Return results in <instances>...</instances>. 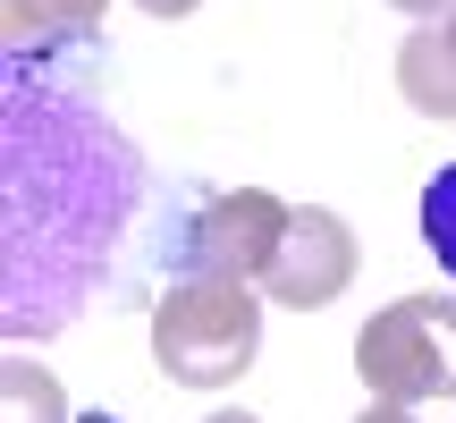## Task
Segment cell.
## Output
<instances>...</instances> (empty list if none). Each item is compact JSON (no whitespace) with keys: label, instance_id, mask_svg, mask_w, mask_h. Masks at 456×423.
<instances>
[{"label":"cell","instance_id":"6","mask_svg":"<svg viewBox=\"0 0 456 423\" xmlns=\"http://www.w3.org/2000/svg\"><path fill=\"white\" fill-rule=\"evenodd\" d=\"M102 9L110 0H0V26H9V51L26 60V51H60V43H94Z\"/></svg>","mask_w":456,"mask_h":423},{"label":"cell","instance_id":"5","mask_svg":"<svg viewBox=\"0 0 456 423\" xmlns=\"http://www.w3.org/2000/svg\"><path fill=\"white\" fill-rule=\"evenodd\" d=\"M397 94H406L423 119H456V34L440 26V17L406 34V51H397Z\"/></svg>","mask_w":456,"mask_h":423},{"label":"cell","instance_id":"12","mask_svg":"<svg viewBox=\"0 0 456 423\" xmlns=\"http://www.w3.org/2000/svg\"><path fill=\"white\" fill-rule=\"evenodd\" d=\"M203 423H262V415H203Z\"/></svg>","mask_w":456,"mask_h":423},{"label":"cell","instance_id":"7","mask_svg":"<svg viewBox=\"0 0 456 423\" xmlns=\"http://www.w3.org/2000/svg\"><path fill=\"white\" fill-rule=\"evenodd\" d=\"M60 415H68L60 381H51L43 364H26V356H17V364H9V423H60Z\"/></svg>","mask_w":456,"mask_h":423},{"label":"cell","instance_id":"13","mask_svg":"<svg viewBox=\"0 0 456 423\" xmlns=\"http://www.w3.org/2000/svg\"><path fill=\"white\" fill-rule=\"evenodd\" d=\"M448 34H456V9H448Z\"/></svg>","mask_w":456,"mask_h":423},{"label":"cell","instance_id":"3","mask_svg":"<svg viewBox=\"0 0 456 423\" xmlns=\"http://www.w3.org/2000/svg\"><path fill=\"white\" fill-rule=\"evenodd\" d=\"M288 212L296 203L262 195V187H220V195L186 220V237H178L186 271H203V279H262L271 254H279V237H288Z\"/></svg>","mask_w":456,"mask_h":423},{"label":"cell","instance_id":"1","mask_svg":"<svg viewBox=\"0 0 456 423\" xmlns=\"http://www.w3.org/2000/svg\"><path fill=\"white\" fill-rule=\"evenodd\" d=\"M262 356V296L254 279H203L186 271L152 305V364L178 390H228Z\"/></svg>","mask_w":456,"mask_h":423},{"label":"cell","instance_id":"2","mask_svg":"<svg viewBox=\"0 0 456 423\" xmlns=\"http://www.w3.org/2000/svg\"><path fill=\"white\" fill-rule=\"evenodd\" d=\"M355 373L389 407L456 398V296H397L355 330Z\"/></svg>","mask_w":456,"mask_h":423},{"label":"cell","instance_id":"11","mask_svg":"<svg viewBox=\"0 0 456 423\" xmlns=\"http://www.w3.org/2000/svg\"><path fill=\"white\" fill-rule=\"evenodd\" d=\"M355 423H414L406 407H389V398H372V415H355Z\"/></svg>","mask_w":456,"mask_h":423},{"label":"cell","instance_id":"10","mask_svg":"<svg viewBox=\"0 0 456 423\" xmlns=\"http://www.w3.org/2000/svg\"><path fill=\"white\" fill-rule=\"evenodd\" d=\"M389 9H406V17H423V26H431V17H440V9H456V0H389Z\"/></svg>","mask_w":456,"mask_h":423},{"label":"cell","instance_id":"4","mask_svg":"<svg viewBox=\"0 0 456 423\" xmlns=\"http://www.w3.org/2000/svg\"><path fill=\"white\" fill-rule=\"evenodd\" d=\"M355 228L338 220L330 203H296L288 212V237H279V254H271V271H262V296L271 305H288V313H322V305H338L346 288H355Z\"/></svg>","mask_w":456,"mask_h":423},{"label":"cell","instance_id":"9","mask_svg":"<svg viewBox=\"0 0 456 423\" xmlns=\"http://www.w3.org/2000/svg\"><path fill=\"white\" fill-rule=\"evenodd\" d=\"M135 9H152V17H195L203 0H135Z\"/></svg>","mask_w":456,"mask_h":423},{"label":"cell","instance_id":"8","mask_svg":"<svg viewBox=\"0 0 456 423\" xmlns=\"http://www.w3.org/2000/svg\"><path fill=\"white\" fill-rule=\"evenodd\" d=\"M423 245L440 254V271L456 279V162L423 187Z\"/></svg>","mask_w":456,"mask_h":423}]
</instances>
